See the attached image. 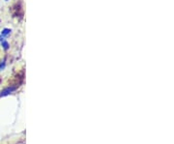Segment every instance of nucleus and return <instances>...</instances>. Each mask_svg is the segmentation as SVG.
<instances>
[{
    "label": "nucleus",
    "mask_w": 174,
    "mask_h": 144,
    "mask_svg": "<svg viewBox=\"0 0 174 144\" xmlns=\"http://www.w3.org/2000/svg\"><path fill=\"white\" fill-rule=\"evenodd\" d=\"M17 89L16 86H10V87H7L5 89H3L1 92H0V97H5L7 95L11 94L12 92H14Z\"/></svg>",
    "instance_id": "nucleus-1"
},
{
    "label": "nucleus",
    "mask_w": 174,
    "mask_h": 144,
    "mask_svg": "<svg viewBox=\"0 0 174 144\" xmlns=\"http://www.w3.org/2000/svg\"><path fill=\"white\" fill-rule=\"evenodd\" d=\"M11 32H12V30L10 29V28H4L2 31H1V35L0 36H2V37H7V36H9L11 34Z\"/></svg>",
    "instance_id": "nucleus-2"
},
{
    "label": "nucleus",
    "mask_w": 174,
    "mask_h": 144,
    "mask_svg": "<svg viewBox=\"0 0 174 144\" xmlns=\"http://www.w3.org/2000/svg\"><path fill=\"white\" fill-rule=\"evenodd\" d=\"M1 43V46L3 48V49H5V50H8L9 48H10V45H9V43L7 42L6 40H3L2 42H0Z\"/></svg>",
    "instance_id": "nucleus-3"
},
{
    "label": "nucleus",
    "mask_w": 174,
    "mask_h": 144,
    "mask_svg": "<svg viewBox=\"0 0 174 144\" xmlns=\"http://www.w3.org/2000/svg\"><path fill=\"white\" fill-rule=\"evenodd\" d=\"M5 64H6V63H5V60L3 61L2 63H0V71H2V70L5 68Z\"/></svg>",
    "instance_id": "nucleus-4"
},
{
    "label": "nucleus",
    "mask_w": 174,
    "mask_h": 144,
    "mask_svg": "<svg viewBox=\"0 0 174 144\" xmlns=\"http://www.w3.org/2000/svg\"><path fill=\"white\" fill-rule=\"evenodd\" d=\"M5 1H8V0H5Z\"/></svg>",
    "instance_id": "nucleus-5"
}]
</instances>
